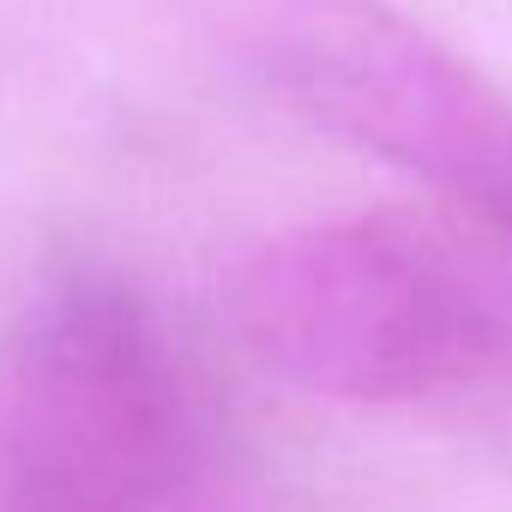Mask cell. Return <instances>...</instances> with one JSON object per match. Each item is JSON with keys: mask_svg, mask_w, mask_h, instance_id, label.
Instances as JSON below:
<instances>
[{"mask_svg": "<svg viewBox=\"0 0 512 512\" xmlns=\"http://www.w3.org/2000/svg\"><path fill=\"white\" fill-rule=\"evenodd\" d=\"M229 320L266 368L338 404H434L512 374V266L416 211L266 235L229 272Z\"/></svg>", "mask_w": 512, "mask_h": 512, "instance_id": "cell-1", "label": "cell"}, {"mask_svg": "<svg viewBox=\"0 0 512 512\" xmlns=\"http://www.w3.org/2000/svg\"><path fill=\"white\" fill-rule=\"evenodd\" d=\"M211 404L181 332L115 266L37 278L0 332V512H199Z\"/></svg>", "mask_w": 512, "mask_h": 512, "instance_id": "cell-2", "label": "cell"}, {"mask_svg": "<svg viewBox=\"0 0 512 512\" xmlns=\"http://www.w3.org/2000/svg\"><path fill=\"white\" fill-rule=\"evenodd\" d=\"M247 67L320 133L428 187L512 266V97L386 0H247Z\"/></svg>", "mask_w": 512, "mask_h": 512, "instance_id": "cell-3", "label": "cell"}]
</instances>
